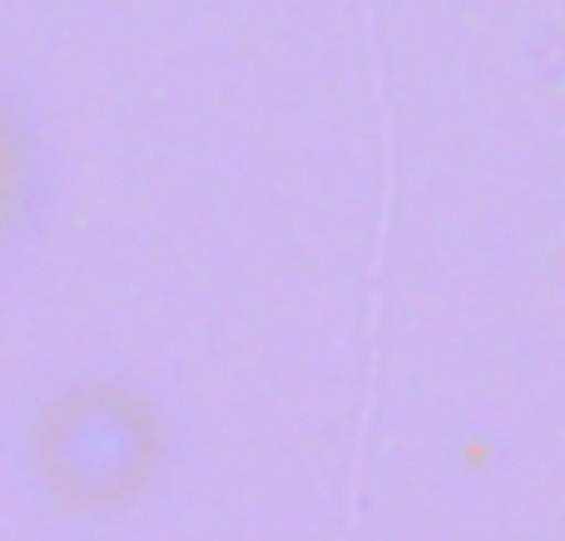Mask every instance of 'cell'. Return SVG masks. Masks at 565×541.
<instances>
[{"mask_svg":"<svg viewBox=\"0 0 565 541\" xmlns=\"http://www.w3.org/2000/svg\"><path fill=\"white\" fill-rule=\"evenodd\" d=\"M30 169H35V155H30V129H25V119L0 99V234H6L10 219H15L20 204H25Z\"/></svg>","mask_w":565,"mask_h":541,"instance_id":"obj_1","label":"cell"}]
</instances>
